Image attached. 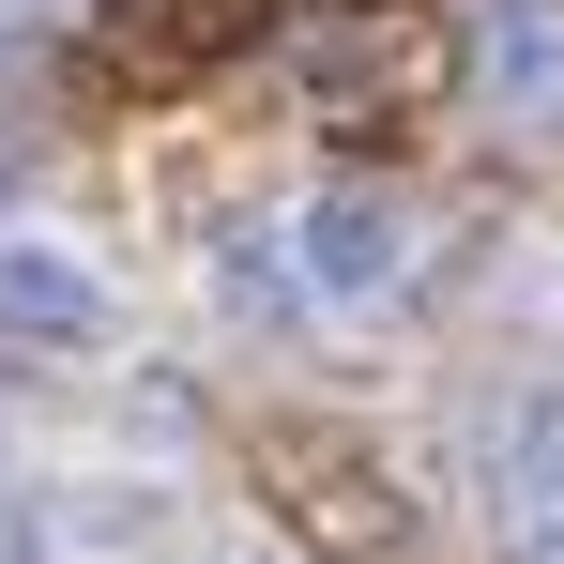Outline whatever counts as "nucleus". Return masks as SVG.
Listing matches in <instances>:
<instances>
[{
  "instance_id": "3",
  "label": "nucleus",
  "mask_w": 564,
  "mask_h": 564,
  "mask_svg": "<svg viewBox=\"0 0 564 564\" xmlns=\"http://www.w3.org/2000/svg\"><path fill=\"white\" fill-rule=\"evenodd\" d=\"M107 336H122V290L46 229H0V351H107Z\"/></svg>"
},
{
  "instance_id": "5",
  "label": "nucleus",
  "mask_w": 564,
  "mask_h": 564,
  "mask_svg": "<svg viewBox=\"0 0 564 564\" xmlns=\"http://www.w3.org/2000/svg\"><path fill=\"white\" fill-rule=\"evenodd\" d=\"M305 519H321L351 564H397L412 534H427L412 503H381V473H367V458H305Z\"/></svg>"
},
{
  "instance_id": "4",
  "label": "nucleus",
  "mask_w": 564,
  "mask_h": 564,
  "mask_svg": "<svg viewBox=\"0 0 564 564\" xmlns=\"http://www.w3.org/2000/svg\"><path fill=\"white\" fill-rule=\"evenodd\" d=\"M473 77L519 122H564V0H473Z\"/></svg>"
},
{
  "instance_id": "1",
  "label": "nucleus",
  "mask_w": 564,
  "mask_h": 564,
  "mask_svg": "<svg viewBox=\"0 0 564 564\" xmlns=\"http://www.w3.org/2000/svg\"><path fill=\"white\" fill-rule=\"evenodd\" d=\"M275 245H290V290L305 305H381V290L412 275V198H381V184H305L275 214Z\"/></svg>"
},
{
  "instance_id": "2",
  "label": "nucleus",
  "mask_w": 564,
  "mask_h": 564,
  "mask_svg": "<svg viewBox=\"0 0 564 564\" xmlns=\"http://www.w3.org/2000/svg\"><path fill=\"white\" fill-rule=\"evenodd\" d=\"M488 534L503 564H564V381H519L488 412Z\"/></svg>"
},
{
  "instance_id": "6",
  "label": "nucleus",
  "mask_w": 564,
  "mask_h": 564,
  "mask_svg": "<svg viewBox=\"0 0 564 564\" xmlns=\"http://www.w3.org/2000/svg\"><path fill=\"white\" fill-rule=\"evenodd\" d=\"M0 564H62V550H46V519H0Z\"/></svg>"
}]
</instances>
